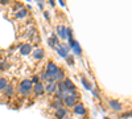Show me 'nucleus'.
Masks as SVG:
<instances>
[{
    "mask_svg": "<svg viewBox=\"0 0 132 119\" xmlns=\"http://www.w3.org/2000/svg\"><path fill=\"white\" fill-rule=\"evenodd\" d=\"M57 72H58V66H57V65L54 64V62H49L48 64V68H46V72H45L46 78L48 80H53L54 82H56V74H57Z\"/></svg>",
    "mask_w": 132,
    "mask_h": 119,
    "instance_id": "obj_1",
    "label": "nucleus"
},
{
    "mask_svg": "<svg viewBox=\"0 0 132 119\" xmlns=\"http://www.w3.org/2000/svg\"><path fill=\"white\" fill-rule=\"evenodd\" d=\"M69 45H70V48L73 49L74 54H77V56H81V54H82V49H81L79 44H78V42H77L75 40L70 38V40H69Z\"/></svg>",
    "mask_w": 132,
    "mask_h": 119,
    "instance_id": "obj_2",
    "label": "nucleus"
},
{
    "mask_svg": "<svg viewBox=\"0 0 132 119\" xmlns=\"http://www.w3.org/2000/svg\"><path fill=\"white\" fill-rule=\"evenodd\" d=\"M57 33L63 41L68 40V28H66L65 25H58L57 27Z\"/></svg>",
    "mask_w": 132,
    "mask_h": 119,
    "instance_id": "obj_3",
    "label": "nucleus"
},
{
    "mask_svg": "<svg viewBox=\"0 0 132 119\" xmlns=\"http://www.w3.org/2000/svg\"><path fill=\"white\" fill-rule=\"evenodd\" d=\"M75 101H77V97H74V95H66L63 98V103L68 107H74L77 105Z\"/></svg>",
    "mask_w": 132,
    "mask_h": 119,
    "instance_id": "obj_4",
    "label": "nucleus"
},
{
    "mask_svg": "<svg viewBox=\"0 0 132 119\" xmlns=\"http://www.w3.org/2000/svg\"><path fill=\"white\" fill-rule=\"evenodd\" d=\"M57 52H58V54H60L61 57L66 58V57L69 56V46L65 45V44H62V45H60V46L57 48Z\"/></svg>",
    "mask_w": 132,
    "mask_h": 119,
    "instance_id": "obj_5",
    "label": "nucleus"
},
{
    "mask_svg": "<svg viewBox=\"0 0 132 119\" xmlns=\"http://www.w3.org/2000/svg\"><path fill=\"white\" fill-rule=\"evenodd\" d=\"M33 91H35L36 95H41L44 91H45V85L41 83V82H38V83H36V85H33Z\"/></svg>",
    "mask_w": 132,
    "mask_h": 119,
    "instance_id": "obj_6",
    "label": "nucleus"
},
{
    "mask_svg": "<svg viewBox=\"0 0 132 119\" xmlns=\"http://www.w3.org/2000/svg\"><path fill=\"white\" fill-rule=\"evenodd\" d=\"M63 86L66 89H68V95H69V91H74L75 90V86H74V83L71 82V80H69V78H66V80H63Z\"/></svg>",
    "mask_w": 132,
    "mask_h": 119,
    "instance_id": "obj_7",
    "label": "nucleus"
},
{
    "mask_svg": "<svg viewBox=\"0 0 132 119\" xmlns=\"http://www.w3.org/2000/svg\"><path fill=\"white\" fill-rule=\"evenodd\" d=\"M74 113L77 115H85L86 114V109H85V106L82 103H78V105H75L74 106Z\"/></svg>",
    "mask_w": 132,
    "mask_h": 119,
    "instance_id": "obj_8",
    "label": "nucleus"
},
{
    "mask_svg": "<svg viewBox=\"0 0 132 119\" xmlns=\"http://www.w3.org/2000/svg\"><path fill=\"white\" fill-rule=\"evenodd\" d=\"M58 90V85L54 82V83H48L46 86H45V91H48V93H50V94H53V93H56Z\"/></svg>",
    "mask_w": 132,
    "mask_h": 119,
    "instance_id": "obj_9",
    "label": "nucleus"
},
{
    "mask_svg": "<svg viewBox=\"0 0 132 119\" xmlns=\"http://www.w3.org/2000/svg\"><path fill=\"white\" fill-rule=\"evenodd\" d=\"M30 52H32V46H30L29 44H24V45L20 46V53H21L23 56H28Z\"/></svg>",
    "mask_w": 132,
    "mask_h": 119,
    "instance_id": "obj_10",
    "label": "nucleus"
},
{
    "mask_svg": "<svg viewBox=\"0 0 132 119\" xmlns=\"http://www.w3.org/2000/svg\"><path fill=\"white\" fill-rule=\"evenodd\" d=\"M20 86L23 88L24 90H27L28 93L32 90V86H33V83H32V81H29V80H24V81H21V83H20Z\"/></svg>",
    "mask_w": 132,
    "mask_h": 119,
    "instance_id": "obj_11",
    "label": "nucleus"
},
{
    "mask_svg": "<svg viewBox=\"0 0 132 119\" xmlns=\"http://www.w3.org/2000/svg\"><path fill=\"white\" fill-rule=\"evenodd\" d=\"M108 103H110V107H111L112 110H115V111H120V110H122V105H120L118 101H114V99H111V101H110Z\"/></svg>",
    "mask_w": 132,
    "mask_h": 119,
    "instance_id": "obj_12",
    "label": "nucleus"
},
{
    "mask_svg": "<svg viewBox=\"0 0 132 119\" xmlns=\"http://www.w3.org/2000/svg\"><path fill=\"white\" fill-rule=\"evenodd\" d=\"M44 49H41V48H38V49H36L35 52H33V58H36V60H41L42 57H44Z\"/></svg>",
    "mask_w": 132,
    "mask_h": 119,
    "instance_id": "obj_13",
    "label": "nucleus"
},
{
    "mask_svg": "<svg viewBox=\"0 0 132 119\" xmlns=\"http://www.w3.org/2000/svg\"><path fill=\"white\" fill-rule=\"evenodd\" d=\"M63 78H65V73H63V70H61V69H58V72H57V74H56V82H63Z\"/></svg>",
    "mask_w": 132,
    "mask_h": 119,
    "instance_id": "obj_14",
    "label": "nucleus"
},
{
    "mask_svg": "<svg viewBox=\"0 0 132 119\" xmlns=\"http://www.w3.org/2000/svg\"><path fill=\"white\" fill-rule=\"evenodd\" d=\"M53 107H54V109H56V110L63 109V101H60V99L54 101V102H53Z\"/></svg>",
    "mask_w": 132,
    "mask_h": 119,
    "instance_id": "obj_15",
    "label": "nucleus"
},
{
    "mask_svg": "<svg viewBox=\"0 0 132 119\" xmlns=\"http://www.w3.org/2000/svg\"><path fill=\"white\" fill-rule=\"evenodd\" d=\"M56 116H57L58 119H63V118H66V110H65V109H60V110H57Z\"/></svg>",
    "mask_w": 132,
    "mask_h": 119,
    "instance_id": "obj_16",
    "label": "nucleus"
},
{
    "mask_svg": "<svg viewBox=\"0 0 132 119\" xmlns=\"http://www.w3.org/2000/svg\"><path fill=\"white\" fill-rule=\"evenodd\" d=\"M8 86V81L5 78H0V91H4Z\"/></svg>",
    "mask_w": 132,
    "mask_h": 119,
    "instance_id": "obj_17",
    "label": "nucleus"
},
{
    "mask_svg": "<svg viewBox=\"0 0 132 119\" xmlns=\"http://www.w3.org/2000/svg\"><path fill=\"white\" fill-rule=\"evenodd\" d=\"M48 42H49V45L50 46H56L57 44H58V41H57V37H56V35H53L49 40H48Z\"/></svg>",
    "mask_w": 132,
    "mask_h": 119,
    "instance_id": "obj_18",
    "label": "nucleus"
},
{
    "mask_svg": "<svg viewBox=\"0 0 132 119\" xmlns=\"http://www.w3.org/2000/svg\"><path fill=\"white\" fill-rule=\"evenodd\" d=\"M4 93H5V95H7V97H9V95H12V94H13V86H11V85H8L7 88H5V90H4Z\"/></svg>",
    "mask_w": 132,
    "mask_h": 119,
    "instance_id": "obj_19",
    "label": "nucleus"
},
{
    "mask_svg": "<svg viewBox=\"0 0 132 119\" xmlns=\"http://www.w3.org/2000/svg\"><path fill=\"white\" fill-rule=\"evenodd\" d=\"M82 85L85 86V88H86L87 90H91V85H90V82L87 81L86 78H82Z\"/></svg>",
    "mask_w": 132,
    "mask_h": 119,
    "instance_id": "obj_20",
    "label": "nucleus"
},
{
    "mask_svg": "<svg viewBox=\"0 0 132 119\" xmlns=\"http://www.w3.org/2000/svg\"><path fill=\"white\" fill-rule=\"evenodd\" d=\"M19 19H23V17H25L27 16V11L25 9H20L19 12H17V15H16Z\"/></svg>",
    "mask_w": 132,
    "mask_h": 119,
    "instance_id": "obj_21",
    "label": "nucleus"
},
{
    "mask_svg": "<svg viewBox=\"0 0 132 119\" xmlns=\"http://www.w3.org/2000/svg\"><path fill=\"white\" fill-rule=\"evenodd\" d=\"M66 62H68L69 65H74V57L73 56H68L66 57Z\"/></svg>",
    "mask_w": 132,
    "mask_h": 119,
    "instance_id": "obj_22",
    "label": "nucleus"
},
{
    "mask_svg": "<svg viewBox=\"0 0 132 119\" xmlns=\"http://www.w3.org/2000/svg\"><path fill=\"white\" fill-rule=\"evenodd\" d=\"M17 91H19V93H20L21 95H28V94H29V93H28L27 90H24L23 88H21V86H19V89H17Z\"/></svg>",
    "mask_w": 132,
    "mask_h": 119,
    "instance_id": "obj_23",
    "label": "nucleus"
},
{
    "mask_svg": "<svg viewBox=\"0 0 132 119\" xmlns=\"http://www.w3.org/2000/svg\"><path fill=\"white\" fill-rule=\"evenodd\" d=\"M38 80H40V78L37 77V75H36V77H33V80H32V83H33V85H36V83H38Z\"/></svg>",
    "mask_w": 132,
    "mask_h": 119,
    "instance_id": "obj_24",
    "label": "nucleus"
},
{
    "mask_svg": "<svg viewBox=\"0 0 132 119\" xmlns=\"http://www.w3.org/2000/svg\"><path fill=\"white\" fill-rule=\"evenodd\" d=\"M131 115H132V113H128V114H124L123 118H128V116H131Z\"/></svg>",
    "mask_w": 132,
    "mask_h": 119,
    "instance_id": "obj_25",
    "label": "nucleus"
},
{
    "mask_svg": "<svg viewBox=\"0 0 132 119\" xmlns=\"http://www.w3.org/2000/svg\"><path fill=\"white\" fill-rule=\"evenodd\" d=\"M93 94H94V95L96 97V98H98V91H95V90H94V91H93Z\"/></svg>",
    "mask_w": 132,
    "mask_h": 119,
    "instance_id": "obj_26",
    "label": "nucleus"
},
{
    "mask_svg": "<svg viewBox=\"0 0 132 119\" xmlns=\"http://www.w3.org/2000/svg\"><path fill=\"white\" fill-rule=\"evenodd\" d=\"M0 69H3V66H2V64H0Z\"/></svg>",
    "mask_w": 132,
    "mask_h": 119,
    "instance_id": "obj_27",
    "label": "nucleus"
},
{
    "mask_svg": "<svg viewBox=\"0 0 132 119\" xmlns=\"http://www.w3.org/2000/svg\"><path fill=\"white\" fill-rule=\"evenodd\" d=\"M63 119H70V118H63Z\"/></svg>",
    "mask_w": 132,
    "mask_h": 119,
    "instance_id": "obj_28",
    "label": "nucleus"
}]
</instances>
